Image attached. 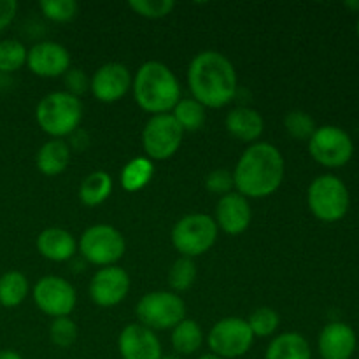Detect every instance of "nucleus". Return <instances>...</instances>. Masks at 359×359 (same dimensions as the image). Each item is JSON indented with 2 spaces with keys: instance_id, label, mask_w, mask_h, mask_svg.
I'll use <instances>...</instances> for the list:
<instances>
[{
  "instance_id": "29",
  "label": "nucleus",
  "mask_w": 359,
  "mask_h": 359,
  "mask_svg": "<svg viewBox=\"0 0 359 359\" xmlns=\"http://www.w3.org/2000/svg\"><path fill=\"white\" fill-rule=\"evenodd\" d=\"M248 325L251 328L252 335L259 337V339H265V337H272L277 332L280 325L279 314H277L273 309L270 307H259L249 316Z\"/></svg>"
},
{
  "instance_id": "26",
  "label": "nucleus",
  "mask_w": 359,
  "mask_h": 359,
  "mask_svg": "<svg viewBox=\"0 0 359 359\" xmlns=\"http://www.w3.org/2000/svg\"><path fill=\"white\" fill-rule=\"evenodd\" d=\"M175 121L182 128V132H196L205 125V107L195 98H182L172 111Z\"/></svg>"
},
{
  "instance_id": "35",
  "label": "nucleus",
  "mask_w": 359,
  "mask_h": 359,
  "mask_svg": "<svg viewBox=\"0 0 359 359\" xmlns=\"http://www.w3.org/2000/svg\"><path fill=\"white\" fill-rule=\"evenodd\" d=\"M205 188L216 195H228L233 188V174L226 168H217L205 177Z\"/></svg>"
},
{
  "instance_id": "34",
  "label": "nucleus",
  "mask_w": 359,
  "mask_h": 359,
  "mask_svg": "<svg viewBox=\"0 0 359 359\" xmlns=\"http://www.w3.org/2000/svg\"><path fill=\"white\" fill-rule=\"evenodd\" d=\"M130 9L142 18H165L175 7L174 0H130Z\"/></svg>"
},
{
  "instance_id": "33",
  "label": "nucleus",
  "mask_w": 359,
  "mask_h": 359,
  "mask_svg": "<svg viewBox=\"0 0 359 359\" xmlns=\"http://www.w3.org/2000/svg\"><path fill=\"white\" fill-rule=\"evenodd\" d=\"M49 339L56 347H70L77 339V326L70 318H56L49 326Z\"/></svg>"
},
{
  "instance_id": "11",
  "label": "nucleus",
  "mask_w": 359,
  "mask_h": 359,
  "mask_svg": "<svg viewBox=\"0 0 359 359\" xmlns=\"http://www.w3.org/2000/svg\"><path fill=\"white\" fill-rule=\"evenodd\" d=\"M353 140L337 126H321L309 140V153L325 167H342L353 156Z\"/></svg>"
},
{
  "instance_id": "16",
  "label": "nucleus",
  "mask_w": 359,
  "mask_h": 359,
  "mask_svg": "<svg viewBox=\"0 0 359 359\" xmlns=\"http://www.w3.org/2000/svg\"><path fill=\"white\" fill-rule=\"evenodd\" d=\"M118 349L123 359H161L163 356L156 333L140 323L123 328L118 339Z\"/></svg>"
},
{
  "instance_id": "32",
  "label": "nucleus",
  "mask_w": 359,
  "mask_h": 359,
  "mask_svg": "<svg viewBox=\"0 0 359 359\" xmlns=\"http://www.w3.org/2000/svg\"><path fill=\"white\" fill-rule=\"evenodd\" d=\"M39 7L48 20L56 23H67L74 20L79 11V6L74 0H42L39 2Z\"/></svg>"
},
{
  "instance_id": "18",
  "label": "nucleus",
  "mask_w": 359,
  "mask_h": 359,
  "mask_svg": "<svg viewBox=\"0 0 359 359\" xmlns=\"http://www.w3.org/2000/svg\"><path fill=\"white\" fill-rule=\"evenodd\" d=\"M356 349V333L344 323H330L319 335L323 359H351Z\"/></svg>"
},
{
  "instance_id": "13",
  "label": "nucleus",
  "mask_w": 359,
  "mask_h": 359,
  "mask_svg": "<svg viewBox=\"0 0 359 359\" xmlns=\"http://www.w3.org/2000/svg\"><path fill=\"white\" fill-rule=\"evenodd\" d=\"M130 291V277L119 266H104L90 283V298L98 307H114L121 304Z\"/></svg>"
},
{
  "instance_id": "38",
  "label": "nucleus",
  "mask_w": 359,
  "mask_h": 359,
  "mask_svg": "<svg viewBox=\"0 0 359 359\" xmlns=\"http://www.w3.org/2000/svg\"><path fill=\"white\" fill-rule=\"evenodd\" d=\"M0 359H23V358H21L16 351L6 349V351H0Z\"/></svg>"
},
{
  "instance_id": "24",
  "label": "nucleus",
  "mask_w": 359,
  "mask_h": 359,
  "mask_svg": "<svg viewBox=\"0 0 359 359\" xmlns=\"http://www.w3.org/2000/svg\"><path fill=\"white\" fill-rule=\"evenodd\" d=\"M112 193V177L107 172H91L79 188V198L84 205L97 207L104 203Z\"/></svg>"
},
{
  "instance_id": "14",
  "label": "nucleus",
  "mask_w": 359,
  "mask_h": 359,
  "mask_svg": "<svg viewBox=\"0 0 359 359\" xmlns=\"http://www.w3.org/2000/svg\"><path fill=\"white\" fill-rule=\"evenodd\" d=\"M130 86H132V76L128 69L123 63L116 62L102 65L90 81L91 93L104 104L121 100L128 93Z\"/></svg>"
},
{
  "instance_id": "3",
  "label": "nucleus",
  "mask_w": 359,
  "mask_h": 359,
  "mask_svg": "<svg viewBox=\"0 0 359 359\" xmlns=\"http://www.w3.org/2000/svg\"><path fill=\"white\" fill-rule=\"evenodd\" d=\"M132 88L139 107L153 116L168 114L181 100L177 77L160 62H146L140 65L132 81Z\"/></svg>"
},
{
  "instance_id": "8",
  "label": "nucleus",
  "mask_w": 359,
  "mask_h": 359,
  "mask_svg": "<svg viewBox=\"0 0 359 359\" xmlns=\"http://www.w3.org/2000/svg\"><path fill=\"white\" fill-rule=\"evenodd\" d=\"M125 238L109 224L90 226L79 241V251L88 263L97 266H112L125 255Z\"/></svg>"
},
{
  "instance_id": "22",
  "label": "nucleus",
  "mask_w": 359,
  "mask_h": 359,
  "mask_svg": "<svg viewBox=\"0 0 359 359\" xmlns=\"http://www.w3.org/2000/svg\"><path fill=\"white\" fill-rule=\"evenodd\" d=\"M265 359H311V347L300 333H283L270 342Z\"/></svg>"
},
{
  "instance_id": "25",
  "label": "nucleus",
  "mask_w": 359,
  "mask_h": 359,
  "mask_svg": "<svg viewBox=\"0 0 359 359\" xmlns=\"http://www.w3.org/2000/svg\"><path fill=\"white\" fill-rule=\"evenodd\" d=\"M28 294V280L21 272H6L0 277V307L14 309L23 304Z\"/></svg>"
},
{
  "instance_id": "15",
  "label": "nucleus",
  "mask_w": 359,
  "mask_h": 359,
  "mask_svg": "<svg viewBox=\"0 0 359 359\" xmlns=\"http://www.w3.org/2000/svg\"><path fill=\"white\" fill-rule=\"evenodd\" d=\"M27 65L39 77L65 76L70 69V55L58 42L44 41L28 51Z\"/></svg>"
},
{
  "instance_id": "27",
  "label": "nucleus",
  "mask_w": 359,
  "mask_h": 359,
  "mask_svg": "<svg viewBox=\"0 0 359 359\" xmlns=\"http://www.w3.org/2000/svg\"><path fill=\"white\" fill-rule=\"evenodd\" d=\"M153 161L149 158H135L121 172V186L126 191H140L153 177Z\"/></svg>"
},
{
  "instance_id": "20",
  "label": "nucleus",
  "mask_w": 359,
  "mask_h": 359,
  "mask_svg": "<svg viewBox=\"0 0 359 359\" xmlns=\"http://www.w3.org/2000/svg\"><path fill=\"white\" fill-rule=\"evenodd\" d=\"M77 242L63 228H48L37 237V251L51 262H67L76 255Z\"/></svg>"
},
{
  "instance_id": "9",
  "label": "nucleus",
  "mask_w": 359,
  "mask_h": 359,
  "mask_svg": "<svg viewBox=\"0 0 359 359\" xmlns=\"http://www.w3.org/2000/svg\"><path fill=\"white\" fill-rule=\"evenodd\" d=\"M255 342L248 321L242 318H224L212 326L207 337L212 354L221 359H235L249 353Z\"/></svg>"
},
{
  "instance_id": "30",
  "label": "nucleus",
  "mask_w": 359,
  "mask_h": 359,
  "mask_svg": "<svg viewBox=\"0 0 359 359\" xmlns=\"http://www.w3.org/2000/svg\"><path fill=\"white\" fill-rule=\"evenodd\" d=\"M196 279V265L191 258L181 256L175 259L172 265L170 273H168V284L174 291H186L193 286Z\"/></svg>"
},
{
  "instance_id": "41",
  "label": "nucleus",
  "mask_w": 359,
  "mask_h": 359,
  "mask_svg": "<svg viewBox=\"0 0 359 359\" xmlns=\"http://www.w3.org/2000/svg\"><path fill=\"white\" fill-rule=\"evenodd\" d=\"M358 35H359V20H358Z\"/></svg>"
},
{
  "instance_id": "40",
  "label": "nucleus",
  "mask_w": 359,
  "mask_h": 359,
  "mask_svg": "<svg viewBox=\"0 0 359 359\" xmlns=\"http://www.w3.org/2000/svg\"><path fill=\"white\" fill-rule=\"evenodd\" d=\"M161 359H182L181 356H161Z\"/></svg>"
},
{
  "instance_id": "31",
  "label": "nucleus",
  "mask_w": 359,
  "mask_h": 359,
  "mask_svg": "<svg viewBox=\"0 0 359 359\" xmlns=\"http://www.w3.org/2000/svg\"><path fill=\"white\" fill-rule=\"evenodd\" d=\"M284 126H286V132L297 140H311V137L318 130L314 119L304 111L287 112L284 118Z\"/></svg>"
},
{
  "instance_id": "37",
  "label": "nucleus",
  "mask_w": 359,
  "mask_h": 359,
  "mask_svg": "<svg viewBox=\"0 0 359 359\" xmlns=\"http://www.w3.org/2000/svg\"><path fill=\"white\" fill-rule=\"evenodd\" d=\"M18 13V2L14 0H0V32L9 27Z\"/></svg>"
},
{
  "instance_id": "21",
  "label": "nucleus",
  "mask_w": 359,
  "mask_h": 359,
  "mask_svg": "<svg viewBox=\"0 0 359 359\" xmlns=\"http://www.w3.org/2000/svg\"><path fill=\"white\" fill-rule=\"evenodd\" d=\"M39 172L44 175H58L69 167L70 163V146L69 142L62 139L48 140L44 146L39 149L37 158H35Z\"/></svg>"
},
{
  "instance_id": "36",
  "label": "nucleus",
  "mask_w": 359,
  "mask_h": 359,
  "mask_svg": "<svg viewBox=\"0 0 359 359\" xmlns=\"http://www.w3.org/2000/svg\"><path fill=\"white\" fill-rule=\"evenodd\" d=\"M65 84H67V93L74 95V97H77V95L84 93V91L90 88V81H88V77L84 76L83 70L79 69H69V72L65 74Z\"/></svg>"
},
{
  "instance_id": "10",
  "label": "nucleus",
  "mask_w": 359,
  "mask_h": 359,
  "mask_svg": "<svg viewBox=\"0 0 359 359\" xmlns=\"http://www.w3.org/2000/svg\"><path fill=\"white\" fill-rule=\"evenodd\" d=\"M182 135L184 132L170 112L151 116L142 132V146L147 158L151 161H163L172 158L181 147Z\"/></svg>"
},
{
  "instance_id": "4",
  "label": "nucleus",
  "mask_w": 359,
  "mask_h": 359,
  "mask_svg": "<svg viewBox=\"0 0 359 359\" xmlns=\"http://www.w3.org/2000/svg\"><path fill=\"white\" fill-rule=\"evenodd\" d=\"M35 119L42 132L53 139L72 135L83 119V104L77 97L67 91H53L39 102Z\"/></svg>"
},
{
  "instance_id": "1",
  "label": "nucleus",
  "mask_w": 359,
  "mask_h": 359,
  "mask_svg": "<svg viewBox=\"0 0 359 359\" xmlns=\"http://www.w3.org/2000/svg\"><path fill=\"white\" fill-rule=\"evenodd\" d=\"M188 86L196 102L209 109L224 107L237 93V72L217 51H202L188 67Z\"/></svg>"
},
{
  "instance_id": "28",
  "label": "nucleus",
  "mask_w": 359,
  "mask_h": 359,
  "mask_svg": "<svg viewBox=\"0 0 359 359\" xmlns=\"http://www.w3.org/2000/svg\"><path fill=\"white\" fill-rule=\"evenodd\" d=\"M28 49L16 39L0 41V72H16L27 63Z\"/></svg>"
},
{
  "instance_id": "5",
  "label": "nucleus",
  "mask_w": 359,
  "mask_h": 359,
  "mask_svg": "<svg viewBox=\"0 0 359 359\" xmlns=\"http://www.w3.org/2000/svg\"><path fill=\"white\" fill-rule=\"evenodd\" d=\"M140 325L149 330H174L186 319V305L172 291H153L144 294L135 309Z\"/></svg>"
},
{
  "instance_id": "19",
  "label": "nucleus",
  "mask_w": 359,
  "mask_h": 359,
  "mask_svg": "<svg viewBox=\"0 0 359 359\" xmlns=\"http://www.w3.org/2000/svg\"><path fill=\"white\" fill-rule=\"evenodd\" d=\"M226 130L242 142L255 144L265 130V121L256 109L235 107L226 116Z\"/></svg>"
},
{
  "instance_id": "2",
  "label": "nucleus",
  "mask_w": 359,
  "mask_h": 359,
  "mask_svg": "<svg viewBox=\"0 0 359 359\" xmlns=\"http://www.w3.org/2000/svg\"><path fill=\"white\" fill-rule=\"evenodd\" d=\"M284 179V158L276 146L255 142L242 153L233 170V186L245 198H265Z\"/></svg>"
},
{
  "instance_id": "23",
  "label": "nucleus",
  "mask_w": 359,
  "mask_h": 359,
  "mask_svg": "<svg viewBox=\"0 0 359 359\" xmlns=\"http://www.w3.org/2000/svg\"><path fill=\"white\" fill-rule=\"evenodd\" d=\"M203 344V332L198 323L193 319H184L172 330V347L177 356L195 354Z\"/></svg>"
},
{
  "instance_id": "7",
  "label": "nucleus",
  "mask_w": 359,
  "mask_h": 359,
  "mask_svg": "<svg viewBox=\"0 0 359 359\" xmlns=\"http://www.w3.org/2000/svg\"><path fill=\"white\" fill-rule=\"evenodd\" d=\"M309 207L318 219L333 223L346 216L349 209V191L335 175H321L309 186Z\"/></svg>"
},
{
  "instance_id": "6",
  "label": "nucleus",
  "mask_w": 359,
  "mask_h": 359,
  "mask_svg": "<svg viewBox=\"0 0 359 359\" xmlns=\"http://www.w3.org/2000/svg\"><path fill=\"white\" fill-rule=\"evenodd\" d=\"M216 221L207 214H189L179 219L172 230V244L186 258H196L214 245L217 238Z\"/></svg>"
},
{
  "instance_id": "12",
  "label": "nucleus",
  "mask_w": 359,
  "mask_h": 359,
  "mask_svg": "<svg viewBox=\"0 0 359 359\" xmlns=\"http://www.w3.org/2000/svg\"><path fill=\"white\" fill-rule=\"evenodd\" d=\"M34 302L51 318H69L76 307V290L69 280L58 276H46L34 286Z\"/></svg>"
},
{
  "instance_id": "39",
  "label": "nucleus",
  "mask_w": 359,
  "mask_h": 359,
  "mask_svg": "<svg viewBox=\"0 0 359 359\" xmlns=\"http://www.w3.org/2000/svg\"><path fill=\"white\" fill-rule=\"evenodd\" d=\"M198 359H221V358L216 356V354L210 353V354H203V356H200Z\"/></svg>"
},
{
  "instance_id": "17",
  "label": "nucleus",
  "mask_w": 359,
  "mask_h": 359,
  "mask_svg": "<svg viewBox=\"0 0 359 359\" xmlns=\"http://www.w3.org/2000/svg\"><path fill=\"white\" fill-rule=\"evenodd\" d=\"M251 205L245 196L241 193H228L221 196L216 205V224L217 228L228 235H241L251 224Z\"/></svg>"
}]
</instances>
